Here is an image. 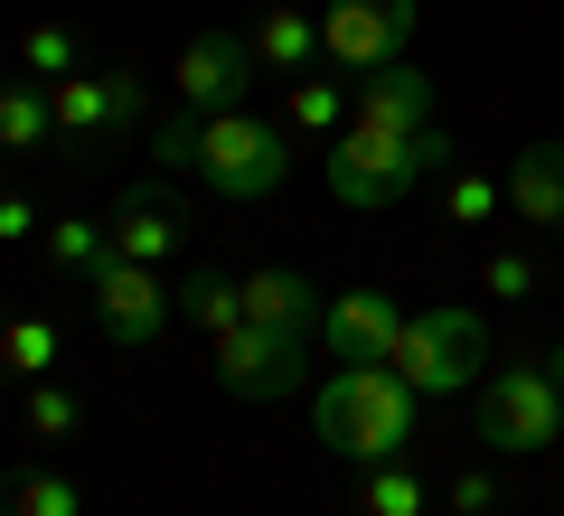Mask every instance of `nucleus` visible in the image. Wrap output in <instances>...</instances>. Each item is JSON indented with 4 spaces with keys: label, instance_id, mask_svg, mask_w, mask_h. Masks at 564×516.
Returning a JSON list of instances; mask_svg holds the SVG:
<instances>
[{
    "label": "nucleus",
    "instance_id": "nucleus-1",
    "mask_svg": "<svg viewBox=\"0 0 564 516\" xmlns=\"http://www.w3.org/2000/svg\"><path fill=\"white\" fill-rule=\"evenodd\" d=\"M433 169H452V141L433 132V76H414V66H377V76H358V95H348V132L321 151V179L339 207H358V217H377V207L414 198Z\"/></svg>",
    "mask_w": 564,
    "mask_h": 516
},
{
    "label": "nucleus",
    "instance_id": "nucleus-2",
    "mask_svg": "<svg viewBox=\"0 0 564 516\" xmlns=\"http://www.w3.org/2000/svg\"><path fill=\"white\" fill-rule=\"evenodd\" d=\"M414 404L423 395L395 366H339V376H321V395H311V432H321V451H339L348 470H377V460H404Z\"/></svg>",
    "mask_w": 564,
    "mask_h": 516
},
{
    "label": "nucleus",
    "instance_id": "nucleus-3",
    "mask_svg": "<svg viewBox=\"0 0 564 516\" xmlns=\"http://www.w3.org/2000/svg\"><path fill=\"white\" fill-rule=\"evenodd\" d=\"M386 366H395L414 395H462V385L489 366V319L470 310V300H423V310H404Z\"/></svg>",
    "mask_w": 564,
    "mask_h": 516
},
{
    "label": "nucleus",
    "instance_id": "nucleus-4",
    "mask_svg": "<svg viewBox=\"0 0 564 516\" xmlns=\"http://www.w3.org/2000/svg\"><path fill=\"white\" fill-rule=\"evenodd\" d=\"M217 198H273L292 179V122H263V113H198V160H188Z\"/></svg>",
    "mask_w": 564,
    "mask_h": 516
},
{
    "label": "nucleus",
    "instance_id": "nucleus-5",
    "mask_svg": "<svg viewBox=\"0 0 564 516\" xmlns=\"http://www.w3.org/2000/svg\"><path fill=\"white\" fill-rule=\"evenodd\" d=\"M470 432H480V451H555V432H564V376L545 358L480 376Z\"/></svg>",
    "mask_w": 564,
    "mask_h": 516
},
{
    "label": "nucleus",
    "instance_id": "nucleus-6",
    "mask_svg": "<svg viewBox=\"0 0 564 516\" xmlns=\"http://www.w3.org/2000/svg\"><path fill=\"white\" fill-rule=\"evenodd\" d=\"M207 366H217V385L236 404H282V395H302V376H311V338H282V329H226V338H207Z\"/></svg>",
    "mask_w": 564,
    "mask_h": 516
},
{
    "label": "nucleus",
    "instance_id": "nucleus-7",
    "mask_svg": "<svg viewBox=\"0 0 564 516\" xmlns=\"http://www.w3.org/2000/svg\"><path fill=\"white\" fill-rule=\"evenodd\" d=\"M263 57H254V29H198V39L170 57V103H188V113H236L245 95H254Z\"/></svg>",
    "mask_w": 564,
    "mask_h": 516
},
{
    "label": "nucleus",
    "instance_id": "nucleus-8",
    "mask_svg": "<svg viewBox=\"0 0 564 516\" xmlns=\"http://www.w3.org/2000/svg\"><path fill=\"white\" fill-rule=\"evenodd\" d=\"M47 113H57V151H95L104 132H132L141 122V76L132 66H76V76L47 85Z\"/></svg>",
    "mask_w": 564,
    "mask_h": 516
},
{
    "label": "nucleus",
    "instance_id": "nucleus-9",
    "mask_svg": "<svg viewBox=\"0 0 564 516\" xmlns=\"http://www.w3.org/2000/svg\"><path fill=\"white\" fill-rule=\"evenodd\" d=\"M85 300H95V329L113 338V348H151V338L180 319V292L161 282V263H132L113 254L95 282H85Z\"/></svg>",
    "mask_w": 564,
    "mask_h": 516
},
{
    "label": "nucleus",
    "instance_id": "nucleus-10",
    "mask_svg": "<svg viewBox=\"0 0 564 516\" xmlns=\"http://www.w3.org/2000/svg\"><path fill=\"white\" fill-rule=\"evenodd\" d=\"M414 39V0H329L321 10V57L339 76H377V66L404 57Z\"/></svg>",
    "mask_w": 564,
    "mask_h": 516
},
{
    "label": "nucleus",
    "instance_id": "nucleus-11",
    "mask_svg": "<svg viewBox=\"0 0 564 516\" xmlns=\"http://www.w3.org/2000/svg\"><path fill=\"white\" fill-rule=\"evenodd\" d=\"M395 300L386 292H339L321 310V348H329V366H386L395 358Z\"/></svg>",
    "mask_w": 564,
    "mask_h": 516
},
{
    "label": "nucleus",
    "instance_id": "nucleus-12",
    "mask_svg": "<svg viewBox=\"0 0 564 516\" xmlns=\"http://www.w3.org/2000/svg\"><path fill=\"white\" fill-rule=\"evenodd\" d=\"M245 292V319L254 329H282V338H321V282H302V273H282V263H263V273H245L236 282Z\"/></svg>",
    "mask_w": 564,
    "mask_h": 516
},
{
    "label": "nucleus",
    "instance_id": "nucleus-13",
    "mask_svg": "<svg viewBox=\"0 0 564 516\" xmlns=\"http://www.w3.org/2000/svg\"><path fill=\"white\" fill-rule=\"evenodd\" d=\"M188 244V207L180 198H161V188H132V198L113 207V254H132V263H170Z\"/></svg>",
    "mask_w": 564,
    "mask_h": 516
},
{
    "label": "nucleus",
    "instance_id": "nucleus-14",
    "mask_svg": "<svg viewBox=\"0 0 564 516\" xmlns=\"http://www.w3.org/2000/svg\"><path fill=\"white\" fill-rule=\"evenodd\" d=\"M508 217L518 226H564V141H527L508 160Z\"/></svg>",
    "mask_w": 564,
    "mask_h": 516
},
{
    "label": "nucleus",
    "instance_id": "nucleus-15",
    "mask_svg": "<svg viewBox=\"0 0 564 516\" xmlns=\"http://www.w3.org/2000/svg\"><path fill=\"white\" fill-rule=\"evenodd\" d=\"M254 57H263V76H311V66H321V20H311V10H292V0H273V10H263L254 20Z\"/></svg>",
    "mask_w": 564,
    "mask_h": 516
},
{
    "label": "nucleus",
    "instance_id": "nucleus-16",
    "mask_svg": "<svg viewBox=\"0 0 564 516\" xmlns=\"http://www.w3.org/2000/svg\"><path fill=\"white\" fill-rule=\"evenodd\" d=\"M39 254H47V273H66V282H95L104 263H113V226H95V217H47Z\"/></svg>",
    "mask_w": 564,
    "mask_h": 516
},
{
    "label": "nucleus",
    "instance_id": "nucleus-17",
    "mask_svg": "<svg viewBox=\"0 0 564 516\" xmlns=\"http://www.w3.org/2000/svg\"><path fill=\"white\" fill-rule=\"evenodd\" d=\"M0 516H85V488L66 470L20 460V470H0Z\"/></svg>",
    "mask_w": 564,
    "mask_h": 516
},
{
    "label": "nucleus",
    "instance_id": "nucleus-18",
    "mask_svg": "<svg viewBox=\"0 0 564 516\" xmlns=\"http://www.w3.org/2000/svg\"><path fill=\"white\" fill-rule=\"evenodd\" d=\"M57 358H66L57 319H10V329H0V376L39 385V376H57Z\"/></svg>",
    "mask_w": 564,
    "mask_h": 516
},
{
    "label": "nucleus",
    "instance_id": "nucleus-19",
    "mask_svg": "<svg viewBox=\"0 0 564 516\" xmlns=\"http://www.w3.org/2000/svg\"><path fill=\"white\" fill-rule=\"evenodd\" d=\"M0 151H57L47 85H0Z\"/></svg>",
    "mask_w": 564,
    "mask_h": 516
},
{
    "label": "nucleus",
    "instance_id": "nucleus-20",
    "mask_svg": "<svg viewBox=\"0 0 564 516\" xmlns=\"http://www.w3.org/2000/svg\"><path fill=\"white\" fill-rule=\"evenodd\" d=\"M180 319H188L198 338H226V329H245V292H236L226 273H188V282H180Z\"/></svg>",
    "mask_w": 564,
    "mask_h": 516
},
{
    "label": "nucleus",
    "instance_id": "nucleus-21",
    "mask_svg": "<svg viewBox=\"0 0 564 516\" xmlns=\"http://www.w3.org/2000/svg\"><path fill=\"white\" fill-rule=\"evenodd\" d=\"M282 122H292V132L339 141V132H348V95H339V76H292V95H282Z\"/></svg>",
    "mask_w": 564,
    "mask_h": 516
},
{
    "label": "nucleus",
    "instance_id": "nucleus-22",
    "mask_svg": "<svg viewBox=\"0 0 564 516\" xmlns=\"http://www.w3.org/2000/svg\"><path fill=\"white\" fill-rule=\"evenodd\" d=\"M20 422H29L39 441H76V432H85V404L66 395L57 376H39V385H20Z\"/></svg>",
    "mask_w": 564,
    "mask_h": 516
},
{
    "label": "nucleus",
    "instance_id": "nucleus-23",
    "mask_svg": "<svg viewBox=\"0 0 564 516\" xmlns=\"http://www.w3.org/2000/svg\"><path fill=\"white\" fill-rule=\"evenodd\" d=\"M20 66H29L39 85H57V76H76V66H85V47H76V29H66V20H39V29L20 39Z\"/></svg>",
    "mask_w": 564,
    "mask_h": 516
},
{
    "label": "nucleus",
    "instance_id": "nucleus-24",
    "mask_svg": "<svg viewBox=\"0 0 564 516\" xmlns=\"http://www.w3.org/2000/svg\"><path fill=\"white\" fill-rule=\"evenodd\" d=\"M358 516H423V479L404 470V460H377L358 488Z\"/></svg>",
    "mask_w": 564,
    "mask_h": 516
},
{
    "label": "nucleus",
    "instance_id": "nucleus-25",
    "mask_svg": "<svg viewBox=\"0 0 564 516\" xmlns=\"http://www.w3.org/2000/svg\"><path fill=\"white\" fill-rule=\"evenodd\" d=\"M499 207H508V179H480V169H462V179L443 188V217L452 226H489Z\"/></svg>",
    "mask_w": 564,
    "mask_h": 516
},
{
    "label": "nucleus",
    "instance_id": "nucleus-26",
    "mask_svg": "<svg viewBox=\"0 0 564 516\" xmlns=\"http://www.w3.org/2000/svg\"><path fill=\"white\" fill-rule=\"evenodd\" d=\"M536 282H545V273H536V254H518V244H499V254L480 263V292H489V300H527Z\"/></svg>",
    "mask_w": 564,
    "mask_h": 516
},
{
    "label": "nucleus",
    "instance_id": "nucleus-27",
    "mask_svg": "<svg viewBox=\"0 0 564 516\" xmlns=\"http://www.w3.org/2000/svg\"><path fill=\"white\" fill-rule=\"evenodd\" d=\"M151 160H161V169H188V160H198V113H188V103H170V113L151 122Z\"/></svg>",
    "mask_w": 564,
    "mask_h": 516
},
{
    "label": "nucleus",
    "instance_id": "nucleus-28",
    "mask_svg": "<svg viewBox=\"0 0 564 516\" xmlns=\"http://www.w3.org/2000/svg\"><path fill=\"white\" fill-rule=\"evenodd\" d=\"M443 497H452V516H499V479H489V470H462Z\"/></svg>",
    "mask_w": 564,
    "mask_h": 516
},
{
    "label": "nucleus",
    "instance_id": "nucleus-29",
    "mask_svg": "<svg viewBox=\"0 0 564 516\" xmlns=\"http://www.w3.org/2000/svg\"><path fill=\"white\" fill-rule=\"evenodd\" d=\"M29 235H47V217L29 198H10V188H0V244H29Z\"/></svg>",
    "mask_w": 564,
    "mask_h": 516
},
{
    "label": "nucleus",
    "instance_id": "nucleus-30",
    "mask_svg": "<svg viewBox=\"0 0 564 516\" xmlns=\"http://www.w3.org/2000/svg\"><path fill=\"white\" fill-rule=\"evenodd\" d=\"M555 451H564V432H555Z\"/></svg>",
    "mask_w": 564,
    "mask_h": 516
},
{
    "label": "nucleus",
    "instance_id": "nucleus-31",
    "mask_svg": "<svg viewBox=\"0 0 564 516\" xmlns=\"http://www.w3.org/2000/svg\"><path fill=\"white\" fill-rule=\"evenodd\" d=\"M0 160H10V151H0Z\"/></svg>",
    "mask_w": 564,
    "mask_h": 516
}]
</instances>
